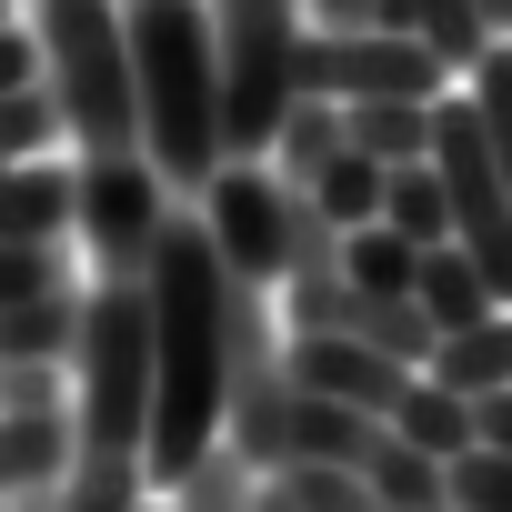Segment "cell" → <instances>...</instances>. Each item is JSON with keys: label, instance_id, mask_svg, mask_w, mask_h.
Returning <instances> with one entry per match:
<instances>
[{"label": "cell", "instance_id": "34", "mask_svg": "<svg viewBox=\"0 0 512 512\" xmlns=\"http://www.w3.org/2000/svg\"><path fill=\"white\" fill-rule=\"evenodd\" d=\"M0 21H11V0H0Z\"/></svg>", "mask_w": 512, "mask_h": 512}, {"label": "cell", "instance_id": "29", "mask_svg": "<svg viewBox=\"0 0 512 512\" xmlns=\"http://www.w3.org/2000/svg\"><path fill=\"white\" fill-rule=\"evenodd\" d=\"M71 262H61V241H0V312L31 302V292H61Z\"/></svg>", "mask_w": 512, "mask_h": 512}, {"label": "cell", "instance_id": "25", "mask_svg": "<svg viewBox=\"0 0 512 512\" xmlns=\"http://www.w3.org/2000/svg\"><path fill=\"white\" fill-rule=\"evenodd\" d=\"M292 512H392V502H372L362 492V472H332V462H292V472H262Z\"/></svg>", "mask_w": 512, "mask_h": 512}, {"label": "cell", "instance_id": "8", "mask_svg": "<svg viewBox=\"0 0 512 512\" xmlns=\"http://www.w3.org/2000/svg\"><path fill=\"white\" fill-rule=\"evenodd\" d=\"M201 231L221 251V272L231 282H282L292 262V231H282V171H251V161H221L211 191H201Z\"/></svg>", "mask_w": 512, "mask_h": 512}, {"label": "cell", "instance_id": "33", "mask_svg": "<svg viewBox=\"0 0 512 512\" xmlns=\"http://www.w3.org/2000/svg\"><path fill=\"white\" fill-rule=\"evenodd\" d=\"M482 31H492V41L512 31V0H482Z\"/></svg>", "mask_w": 512, "mask_h": 512}, {"label": "cell", "instance_id": "26", "mask_svg": "<svg viewBox=\"0 0 512 512\" xmlns=\"http://www.w3.org/2000/svg\"><path fill=\"white\" fill-rule=\"evenodd\" d=\"M472 111H482V141H492V171L512 191V41H492L472 61Z\"/></svg>", "mask_w": 512, "mask_h": 512}, {"label": "cell", "instance_id": "5", "mask_svg": "<svg viewBox=\"0 0 512 512\" xmlns=\"http://www.w3.org/2000/svg\"><path fill=\"white\" fill-rule=\"evenodd\" d=\"M442 61L412 31H312L292 41V91L312 101H442Z\"/></svg>", "mask_w": 512, "mask_h": 512}, {"label": "cell", "instance_id": "19", "mask_svg": "<svg viewBox=\"0 0 512 512\" xmlns=\"http://www.w3.org/2000/svg\"><path fill=\"white\" fill-rule=\"evenodd\" d=\"M362 492H372V502H392V512H442V462L382 432V442H372V462H362Z\"/></svg>", "mask_w": 512, "mask_h": 512}, {"label": "cell", "instance_id": "1", "mask_svg": "<svg viewBox=\"0 0 512 512\" xmlns=\"http://www.w3.org/2000/svg\"><path fill=\"white\" fill-rule=\"evenodd\" d=\"M151 292V432H141V482L171 492L211 442H221V302L231 272L201 231V211H161V241L141 262Z\"/></svg>", "mask_w": 512, "mask_h": 512}, {"label": "cell", "instance_id": "31", "mask_svg": "<svg viewBox=\"0 0 512 512\" xmlns=\"http://www.w3.org/2000/svg\"><path fill=\"white\" fill-rule=\"evenodd\" d=\"M41 81V41H31V21H0V91H31Z\"/></svg>", "mask_w": 512, "mask_h": 512}, {"label": "cell", "instance_id": "27", "mask_svg": "<svg viewBox=\"0 0 512 512\" xmlns=\"http://www.w3.org/2000/svg\"><path fill=\"white\" fill-rule=\"evenodd\" d=\"M282 231H292L282 282H302V272H342V231H332V221H322V201H312V191H292V181H282Z\"/></svg>", "mask_w": 512, "mask_h": 512}, {"label": "cell", "instance_id": "6", "mask_svg": "<svg viewBox=\"0 0 512 512\" xmlns=\"http://www.w3.org/2000/svg\"><path fill=\"white\" fill-rule=\"evenodd\" d=\"M282 342H372L382 362L422 372L442 332L422 322V302H382V292H352L342 272H302L282 282Z\"/></svg>", "mask_w": 512, "mask_h": 512}, {"label": "cell", "instance_id": "30", "mask_svg": "<svg viewBox=\"0 0 512 512\" xmlns=\"http://www.w3.org/2000/svg\"><path fill=\"white\" fill-rule=\"evenodd\" d=\"M0 412H71L61 402V362H0Z\"/></svg>", "mask_w": 512, "mask_h": 512}, {"label": "cell", "instance_id": "2", "mask_svg": "<svg viewBox=\"0 0 512 512\" xmlns=\"http://www.w3.org/2000/svg\"><path fill=\"white\" fill-rule=\"evenodd\" d=\"M121 41H131V101H141V161L161 171V191H211V171L231 161L211 0H121Z\"/></svg>", "mask_w": 512, "mask_h": 512}, {"label": "cell", "instance_id": "14", "mask_svg": "<svg viewBox=\"0 0 512 512\" xmlns=\"http://www.w3.org/2000/svg\"><path fill=\"white\" fill-rule=\"evenodd\" d=\"M412 302H422V322H432V332H472L482 312H502V302H492V282L462 262L452 241H432L422 262H412Z\"/></svg>", "mask_w": 512, "mask_h": 512}, {"label": "cell", "instance_id": "16", "mask_svg": "<svg viewBox=\"0 0 512 512\" xmlns=\"http://www.w3.org/2000/svg\"><path fill=\"white\" fill-rule=\"evenodd\" d=\"M382 432H392V442H412V452H432V462H452V452H472V402H462V392H442L432 372H412Z\"/></svg>", "mask_w": 512, "mask_h": 512}, {"label": "cell", "instance_id": "13", "mask_svg": "<svg viewBox=\"0 0 512 512\" xmlns=\"http://www.w3.org/2000/svg\"><path fill=\"white\" fill-rule=\"evenodd\" d=\"M71 231V171L0 161V241H61Z\"/></svg>", "mask_w": 512, "mask_h": 512}, {"label": "cell", "instance_id": "28", "mask_svg": "<svg viewBox=\"0 0 512 512\" xmlns=\"http://www.w3.org/2000/svg\"><path fill=\"white\" fill-rule=\"evenodd\" d=\"M61 141V101L31 81V91H0V161H41Z\"/></svg>", "mask_w": 512, "mask_h": 512}, {"label": "cell", "instance_id": "35", "mask_svg": "<svg viewBox=\"0 0 512 512\" xmlns=\"http://www.w3.org/2000/svg\"><path fill=\"white\" fill-rule=\"evenodd\" d=\"M141 512H151V502H141Z\"/></svg>", "mask_w": 512, "mask_h": 512}, {"label": "cell", "instance_id": "23", "mask_svg": "<svg viewBox=\"0 0 512 512\" xmlns=\"http://www.w3.org/2000/svg\"><path fill=\"white\" fill-rule=\"evenodd\" d=\"M442 512H512V452L472 442L442 462Z\"/></svg>", "mask_w": 512, "mask_h": 512}, {"label": "cell", "instance_id": "7", "mask_svg": "<svg viewBox=\"0 0 512 512\" xmlns=\"http://www.w3.org/2000/svg\"><path fill=\"white\" fill-rule=\"evenodd\" d=\"M161 211H171V191H161V171H151L141 151H121V161H81V171H71V221H81V241H91L101 282H131V272L151 262Z\"/></svg>", "mask_w": 512, "mask_h": 512}, {"label": "cell", "instance_id": "32", "mask_svg": "<svg viewBox=\"0 0 512 512\" xmlns=\"http://www.w3.org/2000/svg\"><path fill=\"white\" fill-rule=\"evenodd\" d=\"M312 31H372V0H312Z\"/></svg>", "mask_w": 512, "mask_h": 512}, {"label": "cell", "instance_id": "10", "mask_svg": "<svg viewBox=\"0 0 512 512\" xmlns=\"http://www.w3.org/2000/svg\"><path fill=\"white\" fill-rule=\"evenodd\" d=\"M422 372H432L442 392H462V402H492V392H512V312H482L472 332H442Z\"/></svg>", "mask_w": 512, "mask_h": 512}, {"label": "cell", "instance_id": "15", "mask_svg": "<svg viewBox=\"0 0 512 512\" xmlns=\"http://www.w3.org/2000/svg\"><path fill=\"white\" fill-rule=\"evenodd\" d=\"M342 151H362L382 171L422 161L432 151V101H342Z\"/></svg>", "mask_w": 512, "mask_h": 512}, {"label": "cell", "instance_id": "9", "mask_svg": "<svg viewBox=\"0 0 512 512\" xmlns=\"http://www.w3.org/2000/svg\"><path fill=\"white\" fill-rule=\"evenodd\" d=\"M282 372L302 382V392H322V402H342V412H372V422H392V402H402V362H382L372 342H282Z\"/></svg>", "mask_w": 512, "mask_h": 512}, {"label": "cell", "instance_id": "21", "mask_svg": "<svg viewBox=\"0 0 512 512\" xmlns=\"http://www.w3.org/2000/svg\"><path fill=\"white\" fill-rule=\"evenodd\" d=\"M332 151H342V101H312V91H292V111H282V131H272V161H282V181H312Z\"/></svg>", "mask_w": 512, "mask_h": 512}, {"label": "cell", "instance_id": "22", "mask_svg": "<svg viewBox=\"0 0 512 512\" xmlns=\"http://www.w3.org/2000/svg\"><path fill=\"white\" fill-rule=\"evenodd\" d=\"M382 231H402L412 251L452 241V211H442V181H432V161H402V171L382 181Z\"/></svg>", "mask_w": 512, "mask_h": 512}, {"label": "cell", "instance_id": "12", "mask_svg": "<svg viewBox=\"0 0 512 512\" xmlns=\"http://www.w3.org/2000/svg\"><path fill=\"white\" fill-rule=\"evenodd\" d=\"M372 442H382V422H372V412H342V402H322V392H302V382H292V462L362 472V462H372ZM292 462H282V472H292Z\"/></svg>", "mask_w": 512, "mask_h": 512}, {"label": "cell", "instance_id": "18", "mask_svg": "<svg viewBox=\"0 0 512 512\" xmlns=\"http://www.w3.org/2000/svg\"><path fill=\"white\" fill-rule=\"evenodd\" d=\"M382 181H392L382 161H362V151H332V161H322L312 181H292V191H312L332 231H362V221H382Z\"/></svg>", "mask_w": 512, "mask_h": 512}, {"label": "cell", "instance_id": "3", "mask_svg": "<svg viewBox=\"0 0 512 512\" xmlns=\"http://www.w3.org/2000/svg\"><path fill=\"white\" fill-rule=\"evenodd\" d=\"M31 41H41V91L61 101V131L81 141V161L141 151L121 0H31Z\"/></svg>", "mask_w": 512, "mask_h": 512}, {"label": "cell", "instance_id": "11", "mask_svg": "<svg viewBox=\"0 0 512 512\" xmlns=\"http://www.w3.org/2000/svg\"><path fill=\"white\" fill-rule=\"evenodd\" d=\"M61 472H71V412H0V502L61 492Z\"/></svg>", "mask_w": 512, "mask_h": 512}, {"label": "cell", "instance_id": "20", "mask_svg": "<svg viewBox=\"0 0 512 512\" xmlns=\"http://www.w3.org/2000/svg\"><path fill=\"white\" fill-rule=\"evenodd\" d=\"M412 262H422V251H412L402 231H382V221L342 231V282H352V292H382V302H412Z\"/></svg>", "mask_w": 512, "mask_h": 512}, {"label": "cell", "instance_id": "4", "mask_svg": "<svg viewBox=\"0 0 512 512\" xmlns=\"http://www.w3.org/2000/svg\"><path fill=\"white\" fill-rule=\"evenodd\" d=\"M432 181H442V211H452V251L492 282V302L512 312V191L492 171V141H482V111L472 101H432Z\"/></svg>", "mask_w": 512, "mask_h": 512}, {"label": "cell", "instance_id": "24", "mask_svg": "<svg viewBox=\"0 0 512 512\" xmlns=\"http://www.w3.org/2000/svg\"><path fill=\"white\" fill-rule=\"evenodd\" d=\"M251 482H262V472H251L231 442H211V452L171 482V512H241V492H251Z\"/></svg>", "mask_w": 512, "mask_h": 512}, {"label": "cell", "instance_id": "17", "mask_svg": "<svg viewBox=\"0 0 512 512\" xmlns=\"http://www.w3.org/2000/svg\"><path fill=\"white\" fill-rule=\"evenodd\" d=\"M71 342H81V292L71 282L0 312V362H71Z\"/></svg>", "mask_w": 512, "mask_h": 512}]
</instances>
